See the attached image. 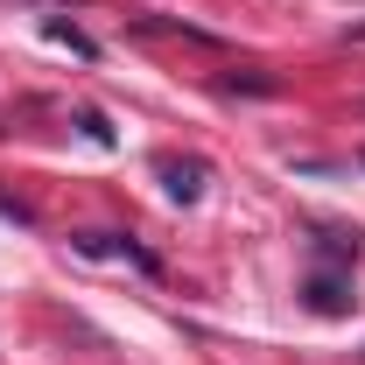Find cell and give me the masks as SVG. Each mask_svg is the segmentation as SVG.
<instances>
[{
	"label": "cell",
	"instance_id": "6da1fadb",
	"mask_svg": "<svg viewBox=\"0 0 365 365\" xmlns=\"http://www.w3.org/2000/svg\"><path fill=\"white\" fill-rule=\"evenodd\" d=\"M71 246H78V253H91V260H127V267L155 274V253H140V246H127V239H113V232H78Z\"/></svg>",
	"mask_w": 365,
	"mask_h": 365
},
{
	"label": "cell",
	"instance_id": "7a4b0ae2",
	"mask_svg": "<svg viewBox=\"0 0 365 365\" xmlns=\"http://www.w3.org/2000/svg\"><path fill=\"white\" fill-rule=\"evenodd\" d=\"M302 302H309L317 317H344V309H351V288H344L337 274H309V288H302Z\"/></svg>",
	"mask_w": 365,
	"mask_h": 365
},
{
	"label": "cell",
	"instance_id": "3957f363",
	"mask_svg": "<svg viewBox=\"0 0 365 365\" xmlns=\"http://www.w3.org/2000/svg\"><path fill=\"white\" fill-rule=\"evenodd\" d=\"M162 190L176 204H197L204 197V162H162Z\"/></svg>",
	"mask_w": 365,
	"mask_h": 365
},
{
	"label": "cell",
	"instance_id": "277c9868",
	"mask_svg": "<svg viewBox=\"0 0 365 365\" xmlns=\"http://www.w3.org/2000/svg\"><path fill=\"white\" fill-rule=\"evenodd\" d=\"M49 36H56V43H71V49H78V56H91V43H85V36H78V29H71V21H49Z\"/></svg>",
	"mask_w": 365,
	"mask_h": 365
}]
</instances>
